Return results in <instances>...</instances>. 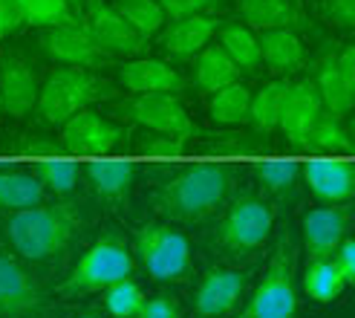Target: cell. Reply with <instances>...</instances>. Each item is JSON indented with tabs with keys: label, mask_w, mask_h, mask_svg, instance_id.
Instances as JSON below:
<instances>
[{
	"label": "cell",
	"mask_w": 355,
	"mask_h": 318,
	"mask_svg": "<svg viewBox=\"0 0 355 318\" xmlns=\"http://www.w3.org/2000/svg\"><path fill=\"white\" fill-rule=\"evenodd\" d=\"M234 185V174L223 162H202L176 171L165 183H159L150 206L168 223H202L228 200Z\"/></svg>",
	"instance_id": "obj_1"
},
{
	"label": "cell",
	"mask_w": 355,
	"mask_h": 318,
	"mask_svg": "<svg viewBox=\"0 0 355 318\" xmlns=\"http://www.w3.org/2000/svg\"><path fill=\"white\" fill-rule=\"evenodd\" d=\"M84 226L78 208L67 200L38 203L32 208L12 211L6 217V237L21 260L44 263L61 255Z\"/></svg>",
	"instance_id": "obj_2"
},
{
	"label": "cell",
	"mask_w": 355,
	"mask_h": 318,
	"mask_svg": "<svg viewBox=\"0 0 355 318\" xmlns=\"http://www.w3.org/2000/svg\"><path fill=\"white\" fill-rule=\"evenodd\" d=\"M116 90L107 78H101L93 69L84 67H58L55 73L41 84L38 93V108L35 113L41 116L46 125H64L81 110H90V104L113 99Z\"/></svg>",
	"instance_id": "obj_3"
},
{
	"label": "cell",
	"mask_w": 355,
	"mask_h": 318,
	"mask_svg": "<svg viewBox=\"0 0 355 318\" xmlns=\"http://www.w3.org/2000/svg\"><path fill=\"white\" fill-rule=\"evenodd\" d=\"M136 269V260L128 240L119 232H104L90 249H87L78 263L73 267L55 292L61 298H78V295H90V292H104L116 281L130 278Z\"/></svg>",
	"instance_id": "obj_4"
},
{
	"label": "cell",
	"mask_w": 355,
	"mask_h": 318,
	"mask_svg": "<svg viewBox=\"0 0 355 318\" xmlns=\"http://www.w3.org/2000/svg\"><path fill=\"white\" fill-rule=\"evenodd\" d=\"M297 252L289 235H280L275 252L266 263L260 284L245 301L237 318H292L297 312Z\"/></svg>",
	"instance_id": "obj_5"
},
{
	"label": "cell",
	"mask_w": 355,
	"mask_h": 318,
	"mask_svg": "<svg viewBox=\"0 0 355 318\" xmlns=\"http://www.w3.org/2000/svg\"><path fill=\"white\" fill-rule=\"evenodd\" d=\"M133 252L153 281L173 284L191 269V246L171 223H141L133 232Z\"/></svg>",
	"instance_id": "obj_6"
},
{
	"label": "cell",
	"mask_w": 355,
	"mask_h": 318,
	"mask_svg": "<svg viewBox=\"0 0 355 318\" xmlns=\"http://www.w3.org/2000/svg\"><path fill=\"white\" fill-rule=\"evenodd\" d=\"M272 228H275V208L257 194H240L228 206L214 240L225 255L243 258L260 249L266 237L272 235Z\"/></svg>",
	"instance_id": "obj_7"
},
{
	"label": "cell",
	"mask_w": 355,
	"mask_h": 318,
	"mask_svg": "<svg viewBox=\"0 0 355 318\" xmlns=\"http://www.w3.org/2000/svg\"><path fill=\"white\" fill-rule=\"evenodd\" d=\"M119 116L136 122L139 128L165 133V136H182L191 139L197 133V125L188 116L185 104L176 93H139L119 104Z\"/></svg>",
	"instance_id": "obj_8"
},
{
	"label": "cell",
	"mask_w": 355,
	"mask_h": 318,
	"mask_svg": "<svg viewBox=\"0 0 355 318\" xmlns=\"http://www.w3.org/2000/svg\"><path fill=\"white\" fill-rule=\"evenodd\" d=\"M84 26L90 32L93 44L107 58H136L148 49V41L130 29V24L116 12L107 0H87L84 6Z\"/></svg>",
	"instance_id": "obj_9"
},
{
	"label": "cell",
	"mask_w": 355,
	"mask_h": 318,
	"mask_svg": "<svg viewBox=\"0 0 355 318\" xmlns=\"http://www.w3.org/2000/svg\"><path fill=\"white\" fill-rule=\"evenodd\" d=\"M130 131L93 110H81L61 125V151L81 156H104L128 142Z\"/></svg>",
	"instance_id": "obj_10"
},
{
	"label": "cell",
	"mask_w": 355,
	"mask_h": 318,
	"mask_svg": "<svg viewBox=\"0 0 355 318\" xmlns=\"http://www.w3.org/2000/svg\"><path fill=\"white\" fill-rule=\"evenodd\" d=\"M46 304L41 281L21 258L0 252V318H35Z\"/></svg>",
	"instance_id": "obj_11"
},
{
	"label": "cell",
	"mask_w": 355,
	"mask_h": 318,
	"mask_svg": "<svg viewBox=\"0 0 355 318\" xmlns=\"http://www.w3.org/2000/svg\"><path fill=\"white\" fill-rule=\"evenodd\" d=\"M38 93H41V84L32 61L17 49L3 52L0 56V101H3V113L15 119L35 113Z\"/></svg>",
	"instance_id": "obj_12"
},
{
	"label": "cell",
	"mask_w": 355,
	"mask_h": 318,
	"mask_svg": "<svg viewBox=\"0 0 355 318\" xmlns=\"http://www.w3.org/2000/svg\"><path fill=\"white\" fill-rule=\"evenodd\" d=\"M41 49L52 61H58L64 67H84V69H93V67H104L110 58L93 44L90 32H87L81 17H73L69 24L61 26H52L41 32Z\"/></svg>",
	"instance_id": "obj_13"
},
{
	"label": "cell",
	"mask_w": 355,
	"mask_h": 318,
	"mask_svg": "<svg viewBox=\"0 0 355 318\" xmlns=\"http://www.w3.org/2000/svg\"><path fill=\"white\" fill-rule=\"evenodd\" d=\"M248 275L240 269L211 267L197 284L193 292V312L197 318H225L232 315L245 295Z\"/></svg>",
	"instance_id": "obj_14"
},
{
	"label": "cell",
	"mask_w": 355,
	"mask_h": 318,
	"mask_svg": "<svg viewBox=\"0 0 355 318\" xmlns=\"http://www.w3.org/2000/svg\"><path fill=\"white\" fill-rule=\"evenodd\" d=\"M321 116H324V104L315 90V81L312 78L289 81V90H286L283 110H280V122H277V131L286 136V142L300 148V151H306V139Z\"/></svg>",
	"instance_id": "obj_15"
},
{
	"label": "cell",
	"mask_w": 355,
	"mask_h": 318,
	"mask_svg": "<svg viewBox=\"0 0 355 318\" xmlns=\"http://www.w3.org/2000/svg\"><path fill=\"white\" fill-rule=\"evenodd\" d=\"M220 17L217 15H191V17H180V21H171L168 26H162L159 32V47L168 58L173 61H188L197 58V52H202L211 38L220 29Z\"/></svg>",
	"instance_id": "obj_16"
},
{
	"label": "cell",
	"mask_w": 355,
	"mask_h": 318,
	"mask_svg": "<svg viewBox=\"0 0 355 318\" xmlns=\"http://www.w3.org/2000/svg\"><path fill=\"white\" fill-rule=\"evenodd\" d=\"M349 228V215L344 206H324L304 215V249L309 260L332 258Z\"/></svg>",
	"instance_id": "obj_17"
},
{
	"label": "cell",
	"mask_w": 355,
	"mask_h": 318,
	"mask_svg": "<svg viewBox=\"0 0 355 318\" xmlns=\"http://www.w3.org/2000/svg\"><path fill=\"white\" fill-rule=\"evenodd\" d=\"M304 180L321 203L341 206L355 191V165L349 159H312L304 165Z\"/></svg>",
	"instance_id": "obj_18"
},
{
	"label": "cell",
	"mask_w": 355,
	"mask_h": 318,
	"mask_svg": "<svg viewBox=\"0 0 355 318\" xmlns=\"http://www.w3.org/2000/svg\"><path fill=\"white\" fill-rule=\"evenodd\" d=\"M119 81L133 96L139 93H176L180 96L185 90V78L180 76V69L171 67L162 58H133L128 64H121Z\"/></svg>",
	"instance_id": "obj_19"
},
{
	"label": "cell",
	"mask_w": 355,
	"mask_h": 318,
	"mask_svg": "<svg viewBox=\"0 0 355 318\" xmlns=\"http://www.w3.org/2000/svg\"><path fill=\"white\" fill-rule=\"evenodd\" d=\"M260 64L275 76H292L306 64V47L297 29H266L257 32Z\"/></svg>",
	"instance_id": "obj_20"
},
{
	"label": "cell",
	"mask_w": 355,
	"mask_h": 318,
	"mask_svg": "<svg viewBox=\"0 0 355 318\" xmlns=\"http://www.w3.org/2000/svg\"><path fill=\"white\" fill-rule=\"evenodd\" d=\"M237 6L243 24L252 32L304 26V12L295 0H237Z\"/></svg>",
	"instance_id": "obj_21"
},
{
	"label": "cell",
	"mask_w": 355,
	"mask_h": 318,
	"mask_svg": "<svg viewBox=\"0 0 355 318\" xmlns=\"http://www.w3.org/2000/svg\"><path fill=\"white\" fill-rule=\"evenodd\" d=\"M133 176H136V165L133 162H90L87 165V180H90L96 197L110 203V206H124L130 197L133 188Z\"/></svg>",
	"instance_id": "obj_22"
},
{
	"label": "cell",
	"mask_w": 355,
	"mask_h": 318,
	"mask_svg": "<svg viewBox=\"0 0 355 318\" xmlns=\"http://www.w3.org/2000/svg\"><path fill=\"white\" fill-rule=\"evenodd\" d=\"M234 81H240V69L223 52L220 44H208L202 52H197V58H193V84L202 93H217Z\"/></svg>",
	"instance_id": "obj_23"
},
{
	"label": "cell",
	"mask_w": 355,
	"mask_h": 318,
	"mask_svg": "<svg viewBox=\"0 0 355 318\" xmlns=\"http://www.w3.org/2000/svg\"><path fill=\"white\" fill-rule=\"evenodd\" d=\"M315 90H318V96H321L324 113L344 119V116L352 110V93H355V87H349V84L344 81V76L338 73V64H335V52H329V56H327L321 64H318Z\"/></svg>",
	"instance_id": "obj_24"
},
{
	"label": "cell",
	"mask_w": 355,
	"mask_h": 318,
	"mask_svg": "<svg viewBox=\"0 0 355 318\" xmlns=\"http://www.w3.org/2000/svg\"><path fill=\"white\" fill-rule=\"evenodd\" d=\"M44 200H46V191L32 171L0 168V211L12 215V211L32 208Z\"/></svg>",
	"instance_id": "obj_25"
},
{
	"label": "cell",
	"mask_w": 355,
	"mask_h": 318,
	"mask_svg": "<svg viewBox=\"0 0 355 318\" xmlns=\"http://www.w3.org/2000/svg\"><path fill=\"white\" fill-rule=\"evenodd\" d=\"M220 47L228 58L234 61L240 73H257L263 67L260 64V44H257V32H252L245 24H220Z\"/></svg>",
	"instance_id": "obj_26"
},
{
	"label": "cell",
	"mask_w": 355,
	"mask_h": 318,
	"mask_svg": "<svg viewBox=\"0 0 355 318\" xmlns=\"http://www.w3.org/2000/svg\"><path fill=\"white\" fill-rule=\"evenodd\" d=\"M289 81L286 78H275L269 84H263L257 93H252V108H248V125L257 133H275L280 110H283V99H286Z\"/></svg>",
	"instance_id": "obj_27"
},
{
	"label": "cell",
	"mask_w": 355,
	"mask_h": 318,
	"mask_svg": "<svg viewBox=\"0 0 355 318\" xmlns=\"http://www.w3.org/2000/svg\"><path fill=\"white\" fill-rule=\"evenodd\" d=\"M248 108H252V90L245 84L234 81L223 87V90L211 93L208 116L223 128H240L248 122Z\"/></svg>",
	"instance_id": "obj_28"
},
{
	"label": "cell",
	"mask_w": 355,
	"mask_h": 318,
	"mask_svg": "<svg viewBox=\"0 0 355 318\" xmlns=\"http://www.w3.org/2000/svg\"><path fill=\"white\" fill-rule=\"evenodd\" d=\"M347 290V281L341 278V272L335 269L332 258H318L306 263L304 272V292L318 304H329L335 298H341V292Z\"/></svg>",
	"instance_id": "obj_29"
},
{
	"label": "cell",
	"mask_w": 355,
	"mask_h": 318,
	"mask_svg": "<svg viewBox=\"0 0 355 318\" xmlns=\"http://www.w3.org/2000/svg\"><path fill=\"white\" fill-rule=\"evenodd\" d=\"M116 12L130 24V29L136 35H141L145 41H150L153 35L162 32V26L168 24L165 21V12L156 0H116Z\"/></svg>",
	"instance_id": "obj_30"
},
{
	"label": "cell",
	"mask_w": 355,
	"mask_h": 318,
	"mask_svg": "<svg viewBox=\"0 0 355 318\" xmlns=\"http://www.w3.org/2000/svg\"><path fill=\"white\" fill-rule=\"evenodd\" d=\"M17 9H21L24 26H35V29H52L69 24L76 17L73 3L69 0H15Z\"/></svg>",
	"instance_id": "obj_31"
},
{
	"label": "cell",
	"mask_w": 355,
	"mask_h": 318,
	"mask_svg": "<svg viewBox=\"0 0 355 318\" xmlns=\"http://www.w3.org/2000/svg\"><path fill=\"white\" fill-rule=\"evenodd\" d=\"M254 176L263 191L275 194V197H292L297 188L300 165L292 159H266V162H254Z\"/></svg>",
	"instance_id": "obj_32"
},
{
	"label": "cell",
	"mask_w": 355,
	"mask_h": 318,
	"mask_svg": "<svg viewBox=\"0 0 355 318\" xmlns=\"http://www.w3.org/2000/svg\"><path fill=\"white\" fill-rule=\"evenodd\" d=\"M32 174L38 176V183L44 185V191L55 194V197H67L73 194L78 185V165L69 162V159H44V162H35Z\"/></svg>",
	"instance_id": "obj_33"
},
{
	"label": "cell",
	"mask_w": 355,
	"mask_h": 318,
	"mask_svg": "<svg viewBox=\"0 0 355 318\" xmlns=\"http://www.w3.org/2000/svg\"><path fill=\"white\" fill-rule=\"evenodd\" d=\"M306 151H324V153H349L352 142H349V131L344 125V119L324 113L315 122V128L306 139Z\"/></svg>",
	"instance_id": "obj_34"
},
{
	"label": "cell",
	"mask_w": 355,
	"mask_h": 318,
	"mask_svg": "<svg viewBox=\"0 0 355 318\" xmlns=\"http://www.w3.org/2000/svg\"><path fill=\"white\" fill-rule=\"evenodd\" d=\"M145 304V292L136 284L133 278H124V281H116L104 290V307L113 318H136V312Z\"/></svg>",
	"instance_id": "obj_35"
},
{
	"label": "cell",
	"mask_w": 355,
	"mask_h": 318,
	"mask_svg": "<svg viewBox=\"0 0 355 318\" xmlns=\"http://www.w3.org/2000/svg\"><path fill=\"white\" fill-rule=\"evenodd\" d=\"M165 12V21H180L191 15H214L223 9V0H156Z\"/></svg>",
	"instance_id": "obj_36"
},
{
	"label": "cell",
	"mask_w": 355,
	"mask_h": 318,
	"mask_svg": "<svg viewBox=\"0 0 355 318\" xmlns=\"http://www.w3.org/2000/svg\"><path fill=\"white\" fill-rule=\"evenodd\" d=\"M318 9L335 29L349 32L355 26V0H318Z\"/></svg>",
	"instance_id": "obj_37"
},
{
	"label": "cell",
	"mask_w": 355,
	"mask_h": 318,
	"mask_svg": "<svg viewBox=\"0 0 355 318\" xmlns=\"http://www.w3.org/2000/svg\"><path fill=\"white\" fill-rule=\"evenodd\" d=\"M185 145H188V139H182V136L156 133L153 139H148V142L141 145V151H145L148 156H182Z\"/></svg>",
	"instance_id": "obj_38"
},
{
	"label": "cell",
	"mask_w": 355,
	"mask_h": 318,
	"mask_svg": "<svg viewBox=\"0 0 355 318\" xmlns=\"http://www.w3.org/2000/svg\"><path fill=\"white\" fill-rule=\"evenodd\" d=\"M136 318H182L180 315V304L168 295H156V298H145V304L136 312Z\"/></svg>",
	"instance_id": "obj_39"
},
{
	"label": "cell",
	"mask_w": 355,
	"mask_h": 318,
	"mask_svg": "<svg viewBox=\"0 0 355 318\" xmlns=\"http://www.w3.org/2000/svg\"><path fill=\"white\" fill-rule=\"evenodd\" d=\"M332 263H335V269L341 272V278L347 281V287H349L352 281H355V243H352L349 237H344L341 246L335 249Z\"/></svg>",
	"instance_id": "obj_40"
},
{
	"label": "cell",
	"mask_w": 355,
	"mask_h": 318,
	"mask_svg": "<svg viewBox=\"0 0 355 318\" xmlns=\"http://www.w3.org/2000/svg\"><path fill=\"white\" fill-rule=\"evenodd\" d=\"M21 26H24V17H21L17 3L15 0H0V44H3L9 35H15Z\"/></svg>",
	"instance_id": "obj_41"
},
{
	"label": "cell",
	"mask_w": 355,
	"mask_h": 318,
	"mask_svg": "<svg viewBox=\"0 0 355 318\" xmlns=\"http://www.w3.org/2000/svg\"><path fill=\"white\" fill-rule=\"evenodd\" d=\"M24 153H32V156H38V153L58 156V153H61V145H58V142H26V145H24Z\"/></svg>",
	"instance_id": "obj_42"
},
{
	"label": "cell",
	"mask_w": 355,
	"mask_h": 318,
	"mask_svg": "<svg viewBox=\"0 0 355 318\" xmlns=\"http://www.w3.org/2000/svg\"><path fill=\"white\" fill-rule=\"evenodd\" d=\"M78 318H104V315H93V312H87V315H78Z\"/></svg>",
	"instance_id": "obj_43"
},
{
	"label": "cell",
	"mask_w": 355,
	"mask_h": 318,
	"mask_svg": "<svg viewBox=\"0 0 355 318\" xmlns=\"http://www.w3.org/2000/svg\"><path fill=\"white\" fill-rule=\"evenodd\" d=\"M69 3H73V6H78V3H81V0H69Z\"/></svg>",
	"instance_id": "obj_44"
},
{
	"label": "cell",
	"mask_w": 355,
	"mask_h": 318,
	"mask_svg": "<svg viewBox=\"0 0 355 318\" xmlns=\"http://www.w3.org/2000/svg\"><path fill=\"white\" fill-rule=\"evenodd\" d=\"M0 116H3V101H0Z\"/></svg>",
	"instance_id": "obj_45"
},
{
	"label": "cell",
	"mask_w": 355,
	"mask_h": 318,
	"mask_svg": "<svg viewBox=\"0 0 355 318\" xmlns=\"http://www.w3.org/2000/svg\"><path fill=\"white\" fill-rule=\"evenodd\" d=\"M295 3H297V6H300V0H295Z\"/></svg>",
	"instance_id": "obj_46"
}]
</instances>
